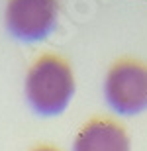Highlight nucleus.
Segmentation results:
<instances>
[{"instance_id": "nucleus-1", "label": "nucleus", "mask_w": 147, "mask_h": 151, "mask_svg": "<svg viewBox=\"0 0 147 151\" xmlns=\"http://www.w3.org/2000/svg\"><path fill=\"white\" fill-rule=\"evenodd\" d=\"M75 94L73 69L61 55L43 53L26 75V98L39 116H59Z\"/></svg>"}, {"instance_id": "nucleus-5", "label": "nucleus", "mask_w": 147, "mask_h": 151, "mask_svg": "<svg viewBox=\"0 0 147 151\" xmlns=\"http://www.w3.org/2000/svg\"><path fill=\"white\" fill-rule=\"evenodd\" d=\"M34 151H57V149H53V147H37Z\"/></svg>"}, {"instance_id": "nucleus-3", "label": "nucleus", "mask_w": 147, "mask_h": 151, "mask_svg": "<svg viewBox=\"0 0 147 151\" xmlns=\"http://www.w3.org/2000/svg\"><path fill=\"white\" fill-rule=\"evenodd\" d=\"M59 0H8L4 24L12 37L34 43L43 41L55 29Z\"/></svg>"}, {"instance_id": "nucleus-2", "label": "nucleus", "mask_w": 147, "mask_h": 151, "mask_svg": "<svg viewBox=\"0 0 147 151\" xmlns=\"http://www.w3.org/2000/svg\"><path fill=\"white\" fill-rule=\"evenodd\" d=\"M104 96L114 112L136 116L147 110V65L137 59H120L108 69Z\"/></svg>"}, {"instance_id": "nucleus-4", "label": "nucleus", "mask_w": 147, "mask_h": 151, "mask_svg": "<svg viewBox=\"0 0 147 151\" xmlns=\"http://www.w3.org/2000/svg\"><path fill=\"white\" fill-rule=\"evenodd\" d=\"M73 151H130V137L112 120H92L79 132Z\"/></svg>"}]
</instances>
